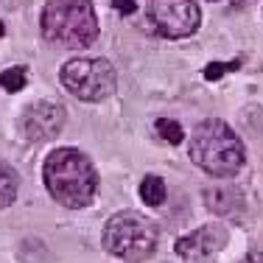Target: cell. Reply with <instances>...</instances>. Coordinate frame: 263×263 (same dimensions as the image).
I'll list each match as a JSON object with an SVG mask.
<instances>
[{
  "instance_id": "cell-9",
  "label": "cell",
  "mask_w": 263,
  "mask_h": 263,
  "mask_svg": "<svg viewBox=\"0 0 263 263\" xmlns=\"http://www.w3.org/2000/svg\"><path fill=\"white\" fill-rule=\"evenodd\" d=\"M204 202L216 216H238L243 210V193L235 187H208Z\"/></svg>"
},
{
  "instance_id": "cell-4",
  "label": "cell",
  "mask_w": 263,
  "mask_h": 263,
  "mask_svg": "<svg viewBox=\"0 0 263 263\" xmlns=\"http://www.w3.org/2000/svg\"><path fill=\"white\" fill-rule=\"evenodd\" d=\"M157 224L137 210H121L104 224V249L132 263L152 258L157 249Z\"/></svg>"
},
{
  "instance_id": "cell-3",
  "label": "cell",
  "mask_w": 263,
  "mask_h": 263,
  "mask_svg": "<svg viewBox=\"0 0 263 263\" xmlns=\"http://www.w3.org/2000/svg\"><path fill=\"white\" fill-rule=\"evenodd\" d=\"M40 26L45 40L73 51L90 48L98 36V20L90 0H48Z\"/></svg>"
},
{
  "instance_id": "cell-7",
  "label": "cell",
  "mask_w": 263,
  "mask_h": 263,
  "mask_svg": "<svg viewBox=\"0 0 263 263\" xmlns=\"http://www.w3.org/2000/svg\"><path fill=\"white\" fill-rule=\"evenodd\" d=\"M67 121V112L65 106L53 104V101H40V104H31L20 118V126H23V135L34 143H42V140H51L62 132Z\"/></svg>"
},
{
  "instance_id": "cell-2",
  "label": "cell",
  "mask_w": 263,
  "mask_h": 263,
  "mask_svg": "<svg viewBox=\"0 0 263 263\" xmlns=\"http://www.w3.org/2000/svg\"><path fill=\"white\" fill-rule=\"evenodd\" d=\"M191 160L202 171L218 179L235 177L243 168V143L233 129L218 118L202 121L191 135Z\"/></svg>"
},
{
  "instance_id": "cell-1",
  "label": "cell",
  "mask_w": 263,
  "mask_h": 263,
  "mask_svg": "<svg viewBox=\"0 0 263 263\" xmlns=\"http://www.w3.org/2000/svg\"><path fill=\"white\" fill-rule=\"evenodd\" d=\"M42 179H45L48 193L62 204V208H87L98 191V174L84 152L79 148H56L45 157L42 165Z\"/></svg>"
},
{
  "instance_id": "cell-12",
  "label": "cell",
  "mask_w": 263,
  "mask_h": 263,
  "mask_svg": "<svg viewBox=\"0 0 263 263\" xmlns=\"http://www.w3.org/2000/svg\"><path fill=\"white\" fill-rule=\"evenodd\" d=\"M154 126H157V132H160V137H162V140H168L171 146H177V143L185 137L182 126H179L177 121H171V118H160V121L154 123Z\"/></svg>"
},
{
  "instance_id": "cell-15",
  "label": "cell",
  "mask_w": 263,
  "mask_h": 263,
  "mask_svg": "<svg viewBox=\"0 0 263 263\" xmlns=\"http://www.w3.org/2000/svg\"><path fill=\"white\" fill-rule=\"evenodd\" d=\"M112 6H115L121 14H132V11H135V0H112Z\"/></svg>"
},
{
  "instance_id": "cell-11",
  "label": "cell",
  "mask_w": 263,
  "mask_h": 263,
  "mask_svg": "<svg viewBox=\"0 0 263 263\" xmlns=\"http://www.w3.org/2000/svg\"><path fill=\"white\" fill-rule=\"evenodd\" d=\"M140 199L148 204V208H157V204L165 202V182L160 177H146L140 182Z\"/></svg>"
},
{
  "instance_id": "cell-5",
  "label": "cell",
  "mask_w": 263,
  "mask_h": 263,
  "mask_svg": "<svg viewBox=\"0 0 263 263\" xmlns=\"http://www.w3.org/2000/svg\"><path fill=\"white\" fill-rule=\"evenodd\" d=\"M59 79L81 101H104L115 92V67L101 56L70 59L59 70Z\"/></svg>"
},
{
  "instance_id": "cell-6",
  "label": "cell",
  "mask_w": 263,
  "mask_h": 263,
  "mask_svg": "<svg viewBox=\"0 0 263 263\" xmlns=\"http://www.w3.org/2000/svg\"><path fill=\"white\" fill-rule=\"evenodd\" d=\"M148 20L157 34L168 40H182L199 28L202 11L196 0H148Z\"/></svg>"
},
{
  "instance_id": "cell-14",
  "label": "cell",
  "mask_w": 263,
  "mask_h": 263,
  "mask_svg": "<svg viewBox=\"0 0 263 263\" xmlns=\"http://www.w3.org/2000/svg\"><path fill=\"white\" fill-rule=\"evenodd\" d=\"M238 65H241V62H227V65H224V62H210V65L204 67V79L218 81L221 76H227L230 70H238Z\"/></svg>"
},
{
  "instance_id": "cell-8",
  "label": "cell",
  "mask_w": 263,
  "mask_h": 263,
  "mask_svg": "<svg viewBox=\"0 0 263 263\" xmlns=\"http://www.w3.org/2000/svg\"><path fill=\"white\" fill-rule=\"evenodd\" d=\"M224 243H227V230L221 224H204V227L179 238L174 243V252L187 263H196V260L213 258L218 249H224Z\"/></svg>"
},
{
  "instance_id": "cell-10",
  "label": "cell",
  "mask_w": 263,
  "mask_h": 263,
  "mask_svg": "<svg viewBox=\"0 0 263 263\" xmlns=\"http://www.w3.org/2000/svg\"><path fill=\"white\" fill-rule=\"evenodd\" d=\"M17 199V174L11 171V165H6L0 160V208H9Z\"/></svg>"
},
{
  "instance_id": "cell-16",
  "label": "cell",
  "mask_w": 263,
  "mask_h": 263,
  "mask_svg": "<svg viewBox=\"0 0 263 263\" xmlns=\"http://www.w3.org/2000/svg\"><path fill=\"white\" fill-rule=\"evenodd\" d=\"M243 263H263V255L260 252H249L247 258H243Z\"/></svg>"
},
{
  "instance_id": "cell-13",
  "label": "cell",
  "mask_w": 263,
  "mask_h": 263,
  "mask_svg": "<svg viewBox=\"0 0 263 263\" xmlns=\"http://www.w3.org/2000/svg\"><path fill=\"white\" fill-rule=\"evenodd\" d=\"M0 84H3L6 92H20L23 87H26V70L9 67V70H3V76H0Z\"/></svg>"
},
{
  "instance_id": "cell-17",
  "label": "cell",
  "mask_w": 263,
  "mask_h": 263,
  "mask_svg": "<svg viewBox=\"0 0 263 263\" xmlns=\"http://www.w3.org/2000/svg\"><path fill=\"white\" fill-rule=\"evenodd\" d=\"M6 34V26H3V23H0V36H3Z\"/></svg>"
}]
</instances>
